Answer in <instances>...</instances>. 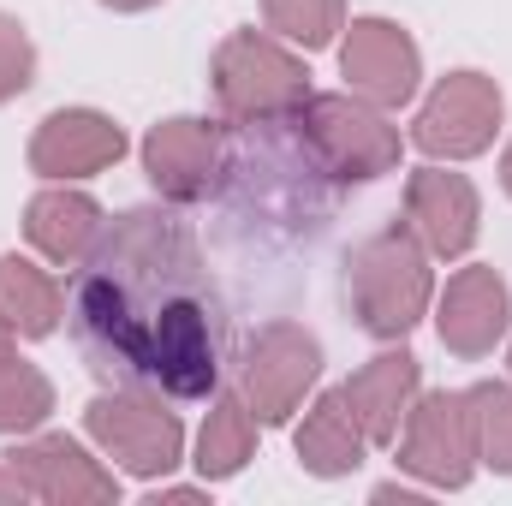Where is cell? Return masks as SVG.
<instances>
[{
    "instance_id": "1",
    "label": "cell",
    "mask_w": 512,
    "mask_h": 506,
    "mask_svg": "<svg viewBox=\"0 0 512 506\" xmlns=\"http://www.w3.org/2000/svg\"><path fill=\"white\" fill-rule=\"evenodd\" d=\"M72 322L96 370L167 399H209L221 381V310L179 215L131 209L78 262Z\"/></svg>"
},
{
    "instance_id": "2",
    "label": "cell",
    "mask_w": 512,
    "mask_h": 506,
    "mask_svg": "<svg viewBox=\"0 0 512 506\" xmlns=\"http://www.w3.org/2000/svg\"><path fill=\"white\" fill-rule=\"evenodd\" d=\"M346 286H352V310L358 328L376 340H405L429 304H435V274H429V251L417 245V233L405 221L382 227L376 239H364L352 262H346Z\"/></svg>"
},
{
    "instance_id": "3",
    "label": "cell",
    "mask_w": 512,
    "mask_h": 506,
    "mask_svg": "<svg viewBox=\"0 0 512 506\" xmlns=\"http://www.w3.org/2000/svg\"><path fill=\"white\" fill-rule=\"evenodd\" d=\"M215 102L227 120L239 126H286L304 96H310V72L304 60L274 36V30H233L215 48Z\"/></svg>"
},
{
    "instance_id": "4",
    "label": "cell",
    "mask_w": 512,
    "mask_h": 506,
    "mask_svg": "<svg viewBox=\"0 0 512 506\" xmlns=\"http://www.w3.org/2000/svg\"><path fill=\"white\" fill-rule=\"evenodd\" d=\"M286 126L298 131L304 155L340 185H370L393 173L405 149L399 126H387V114L364 96H304V108Z\"/></svg>"
},
{
    "instance_id": "5",
    "label": "cell",
    "mask_w": 512,
    "mask_h": 506,
    "mask_svg": "<svg viewBox=\"0 0 512 506\" xmlns=\"http://www.w3.org/2000/svg\"><path fill=\"white\" fill-rule=\"evenodd\" d=\"M84 435L131 477H167L185 459V423L161 405V393L143 387L96 393L84 411Z\"/></svg>"
},
{
    "instance_id": "6",
    "label": "cell",
    "mask_w": 512,
    "mask_h": 506,
    "mask_svg": "<svg viewBox=\"0 0 512 506\" xmlns=\"http://www.w3.org/2000/svg\"><path fill=\"white\" fill-rule=\"evenodd\" d=\"M316 376H322L316 334H304L298 322H268V328L251 334V346L239 358V399L251 405V417L262 429H274L304 405Z\"/></svg>"
},
{
    "instance_id": "7",
    "label": "cell",
    "mask_w": 512,
    "mask_h": 506,
    "mask_svg": "<svg viewBox=\"0 0 512 506\" xmlns=\"http://www.w3.org/2000/svg\"><path fill=\"white\" fill-rule=\"evenodd\" d=\"M507 96L489 72H447L411 120V143L429 161H471L495 143Z\"/></svg>"
},
{
    "instance_id": "8",
    "label": "cell",
    "mask_w": 512,
    "mask_h": 506,
    "mask_svg": "<svg viewBox=\"0 0 512 506\" xmlns=\"http://www.w3.org/2000/svg\"><path fill=\"white\" fill-rule=\"evenodd\" d=\"M399 471H411L429 489H465L477 471V435H471V399L465 393H417L399 423Z\"/></svg>"
},
{
    "instance_id": "9",
    "label": "cell",
    "mask_w": 512,
    "mask_h": 506,
    "mask_svg": "<svg viewBox=\"0 0 512 506\" xmlns=\"http://www.w3.org/2000/svg\"><path fill=\"white\" fill-rule=\"evenodd\" d=\"M340 78L352 84V96L376 102V108H405L423 84V54L411 42V30H399L393 18H352L346 42H340Z\"/></svg>"
},
{
    "instance_id": "10",
    "label": "cell",
    "mask_w": 512,
    "mask_h": 506,
    "mask_svg": "<svg viewBox=\"0 0 512 506\" xmlns=\"http://www.w3.org/2000/svg\"><path fill=\"white\" fill-rule=\"evenodd\" d=\"M0 459L18 471V483H24L36 501H48V506H108V501H120V477H114L102 459H90L72 435H30V441L6 447Z\"/></svg>"
},
{
    "instance_id": "11",
    "label": "cell",
    "mask_w": 512,
    "mask_h": 506,
    "mask_svg": "<svg viewBox=\"0 0 512 506\" xmlns=\"http://www.w3.org/2000/svg\"><path fill=\"white\" fill-rule=\"evenodd\" d=\"M143 173L167 203H203L227 173V137L209 120H161L143 137Z\"/></svg>"
},
{
    "instance_id": "12",
    "label": "cell",
    "mask_w": 512,
    "mask_h": 506,
    "mask_svg": "<svg viewBox=\"0 0 512 506\" xmlns=\"http://www.w3.org/2000/svg\"><path fill=\"white\" fill-rule=\"evenodd\" d=\"M405 227L429 256H465L483 233V203L465 173L447 167H417L405 179Z\"/></svg>"
},
{
    "instance_id": "13",
    "label": "cell",
    "mask_w": 512,
    "mask_h": 506,
    "mask_svg": "<svg viewBox=\"0 0 512 506\" xmlns=\"http://www.w3.org/2000/svg\"><path fill=\"white\" fill-rule=\"evenodd\" d=\"M507 322H512V292L507 280L495 268H483V262L459 268L447 280V292L435 298V334H441V346L453 358H489L501 346Z\"/></svg>"
},
{
    "instance_id": "14",
    "label": "cell",
    "mask_w": 512,
    "mask_h": 506,
    "mask_svg": "<svg viewBox=\"0 0 512 506\" xmlns=\"http://www.w3.org/2000/svg\"><path fill=\"white\" fill-rule=\"evenodd\" d=\"M120 155H126V131L108 114H96V108H60L30 137V173H42L54 185L90 179V173L114 167Z\"/></svg>"
},
{
    "instance_id": "15",
    "label": "cell",
    "mask_w": 512,
    "mask_h": 506,
    "mask_svg": "<svg viewBox=\"0 0 512 506\" xmlns=\"http://www.w3.org/2000/svg\"><path fill=\"white\" fill-rule=\"evenodd\" d=\"M417 387H423V364H417L405 346H393L382 358H370L340 393H346V405H352L364 441H370V447H393V441H399V423H405V411H411V399H417Z\"/></svg>"
},
{
    "instance_id": "16",
    "label": "cell",
    "mask_w": 512,
    "mask_h": 506,
    "mask_svg": "<svg viewBox=\"0 0 512 506\" xmlns=\"http://www.w3.org/2000/svg\"><path fill=\"white\" fill-rule=\"evenodd\" d=\"M102 227H108L102 221V203L90 191H72V185H48L24 209V239L48 256V262H60V268H78L84 256L96 251Z\"/></svg>"
},
{
    "instance_id": "17",
    "label": "cell",
    "mask_w": 512,
    "mask_h": 506,
    "mask_svg": "<svg viewBox=\"0 0 512 506\" xmlns=\"http://www.w3.org/2000/svg\"><path fill=\"white\" fill-rule=\"evenodd\" d=\"M364 453H370V441H364V429H358L346 393H340V387L316 393V405H310L304 423H298V465H304L310 477H352V471L364 465Z\"/></svg>"
},
{
    "instance_id": "18",
    "label": "cell",
    "mask_w": 512,
    "mask_h": 506,
    "mask_svg": "<svg viewBox=\"0 0 512 506\" xmlns=\"http://www.w3.org/2000/svg\"><path fill=\"white\" fill-rule=\"evenodd\" d=\"M0 316L12 322V334L24 340H48L66 316V292L54 286L48 268H36L30 256H0Z\"/></svg>"
},
{
    "instance_id": "19",
    "label": "cell",
    "mask_w": 512,
    "mask_h": 506,
    "mask_svg": "<svg viewBox=\"0 0 512 506\" xmlns=\"http://www.w3.org/2000/svg\"><path fill=\"white\" fill-rule=\"evenodd\" d=\"M256 453V417L239 393H209V417L197 435V471L203 483H227L251 465Z\"/></svg>"
},
{
    "instance_id": "20",
    "label": "cell",
    "mask_w": 512,
    "mask_h": 506,
    "mask_svg": "<svg viewBox=\"0 0 512 506\" xmlns=\"http://www.w3.org/2000/svg\"><path fill=\"white\" fill-rule=\"evenodd\" d=\"M48 411H54V381L18 352L0 358V435H30L48 423Z\"/></svg>"
},
{
    "instance_id": "21",
    "label": "cell",
    "mask_w": 512,
    "mask_h": 506,
    "mask_svg": "<svg viewBox=\"0 0 512 506\" xmlns=\"http://www.w3.org/2000/svg\"><path fill=\"white\" fill-rule=\"evenodd\" d=\"M465 399H471L477 465L512 477V387L507 381H477V387H465Z\"/></svg>"
},
{
    "instance_id": "22",
    "label": "cell",
    "mask_w": 512,
    "mask_h": 506,
    "mask_svg": "<svg viewBox=\"0 0 512 506\" xmlns=\"http://www.w3.org/2000/svg\"><path fill=\"white\" fill-rule=\"evenodd\" d=\"M262 24L292 48H328L346 30V0H262Z\"/></svg>"
},
{
    "instance_id": "23",
    "label": "cell",
    "mask_w": 512,
    "mask_h": 506,
    "mask_svg": "<svg viewBox=\"0 0 512 506\" xmlns=\"http://www.w3.org/2000/svg\"><path fill=\"white\" fill-rule=\"evenodd\" d=\"M30 84H36V42L12 12H0V102L24 96Z\"/></svg>"
},
{
    "instance_id": "24",
    "label": "cell",
    "mask_w": 512,
    "mask_h": 506,
    "mask_svg": "<svg viewBox=\"0 0 512 506\" xmlns=\"http://www.w3.org/2000/svg\"><path fill=\"white\" fill-rule=\"evenodd\" d=\"M24 495H30V489H24V483H18V471L6 465V471H0V501H24Z\"/></svg>"
},
{
    "instance_id": "25",
    "label": "cell",
    "mask_w": 512,
    "mask_h": 506,
    "mask_svg": "<svg viewBox=\"0 0 512 506\" xmlns=\"http://www.w3.org/2000/svg\"><path fill=\"white\" fill-rule=\"evenodd\" d=\"M102 6H114V12H149V6H161V0H102Z\"/></svg>"
},
{
    "instance_id": "26",
    "label": "cell",
    "mask_w": 512,
    "mask_h": 506,
    "mask_svg": "<svg viewBox=\"0 0 512 506\" xmlns=\"http://www.w3.org/2000/svg\"><path fill=\"white\" fill-rule=\"evenodd\" d=\"M12 340H18V334H12V322L0 316V358H12Z\"/></svg>"
},
{
    "instance_id": "27",
    "label": "cell",
    "mask_w": 512,
    "mask_h": 506,
    "mask_svg": "<svg viewBox=\"0 0 512 506\" xmlns=\"http://www.w3.org/2000/svg\"><path fill=\"white\" fill-rule=\"evenodd\" d=\"M501 185H507V197H512V143H507V155H501Z\"/></svg>"
},
{
    "instance_id": "28",
    "label": "cell",
    "mask_w": 512,
    "mask_h": 506,
    "mask_svg": "<svg viewBox=\"0 0 512 506\" xmlns=\"http://www.w3.org/2000/svg\"><path fill=\"white\" fill-rule=\"evenodd\" d=\"M507 364H512V352H507Z\"/></svg>"
}]
</instances>
